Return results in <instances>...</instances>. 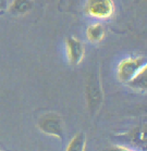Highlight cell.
<instances>
[{
    "label": "cell",
    "instance_id": "30bf717a",
    "mask_svg": "<svg viewBox=\"0 0 147 151\" xmlns=\"http://www.w3.org/2000/svg\"><path fill=\"white\" fill-rule=\"evenodd\" d=\"M4 4H6V0H0V8L2 7Z\"/></svg>",
    "mask_w": 147,
    "mask_h": 151
},
{
    "label": "cell",
    "instance_id": "52a82bcc",
    "mask_svg": "<svg viewBox=\"0 0 147 151\" xmlns=\"http://www.w3.org/2000/svg\"><path fill=\"white\" fill-rule=\"evenodd\" d=\"M32 8V0H13L9 10L13 14H25Z\"/></svg>",
    "mask_w": 147,
    "mask_h": 151
},
{
    "label": "cell",
    "instance_id": "5b68a950",
    "mask_svg": "<svg viewBox=\"0 0 147 151\" xmlns=\"http://www.w3.org/2000/svg\"><path fill=\"white\" fill-rule=\"evenodd\" d=\"M129 85L136 90H147V63L129 82Z\"/></svg>",
    "mask_w": 147,
    "mask_h": 151
},
{
    "label": "cell",
    "instance_id": "277c9868",
    "mask_svg": "<svg viewBox=\"0 0 147 151\" xmlns=\"http://www.w3.org/2000/svg\"><path fill=\"white\" fill-rule=\"evenodd\" d=\"M65 49H67V55L71 64H80L84 59L85 49L84 46L77 38L70 37L65 40Z\"/></svg>",
    "mask_w": 147,
    "mask_h": 151
},
{
    "label": "cell",
    "instance_id": "9c48e42d",
    "mask_svg": "<svg viewBox=\"0 0 147 151\" xmlns=\"http://www.w3.org/2000/svg\"><path fill=\"white\" fill-rule=\"evenodd\" d=\"M84 148H85V136L81 133L72 139L67 149L68 150H84Z\"/></svg>",
    "mask_w": 147,
    "mask_h": 151
},
{
    "label": "cell",
    "instance_id": "7a4b0ae2",
    "mask_svg": "<svg viewBox=\"0 0 147 151\" xmlns=\"http://www.w3.org/2000/svg\"><path fill=\"white\" fill-rule=\"evenodd\" d=\"M85 13L98 20H107L114 13L113 0H87Z\"/></svg>",
    "mask_w": 147,
    "mask_h": 151
},
{
    "label": "cell",
    "instance_id": "8992f818",
    "mask_svg": "<svg viewBox=\"0 0 147 151\" xmlns=\"http://www.w3.org/2000/svg\"><path fill=\"white\" fill-rule=\"evenodd\" d=\"M105 27L100 23L89 25L86 29V37L91 42H99L105 37Z\"/></svg>",
    "mask_w": 147,
    "mask_h": 151
},
{
    "label": "cell",
    "instance_id": "ba28073f",
    "mask_svg": "<svg viewBox=\"0 0 147 151\" xmlns=\"http://www.w3.org/2000/svg\"><path fill=\"white\" fill-rule=\"evenodd\" d=\"M101 100V91H100V86L94 82L88 87V101L91 108H95Z\"/></svg>",
    "mask_w": 147,
    "mask_h": 151
},
{
    "label": "cell",
    "instance_id": "3957f363",
    "mask_svg": "<svg viewBox=\"0 0 147 151\" xmlns=\"http://www.w3.org/2000/svg\"><path fill=\"white\" fill-rule=\"evenodd\" d=\"M38 127L45 134L51 135L60 139L62 138V123L57 115L48 114L46 116L41 117V120L38 123Z\"/></svg>",
    "mask_w": 147,
    "mask_h": 151
},
{
    "label": "cell",
    "instance_id": "6da1fadb",
    "mask_svg": "<svg viewBox=\"0 0 147 151\" xmlns=\"http://www.w3.org/2000/svg\"><path fill=\"white\" fill-rule=\"evenodd\" d=\"M146 63L147 57L144 55L124 59L118 65V77L121 82L129 83Z\"/></svg>",
    "mask_w": 147,
    "mask_h": 151
}]
</instances>
